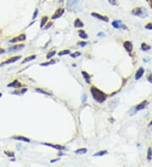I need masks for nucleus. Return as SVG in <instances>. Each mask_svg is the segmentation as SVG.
<instances>
[{
    "mask_svg": "<svg viewBox=\"0 0 152 167\" xmlns=\"http://www.w3.org/2000/svg\"><path fill=\"white\" fill-rule=\"evenodd\" d=\"M90 93L93 96L94 100L99 103H102L107 100V95L95 86H92L90 88Z\"/></svg>",
    "mask_w": 152,
    "mask_h": 167,
    "instance_id": "1",
    "label": "nucleus"
},
{
    "mask_svg": "<svg viewBox=\"0 0 152 167\" xmlns=\"http://www.w3.org/2000/svg\"><path fill=\"white\" fill-rule=\"evenodd\" d=\"M132 14L135 16L140 17V18H145L148 16V11L144 7H139V8L134 9L132 11Z\"/></svg>",
    "mask_w": 152,
    "mask_h": 167,
    "instance_id": "2",
    "label": "nucleus"
},
{
    "mask_svg": "<svg viewBox=\"0 0 152 167\" xmlns=\"http://www.w3.org/2000/svg\"><path fill=\"white\" fill-rule=\"evenodd\" d=\"M67 8L71 11H75L79 5V0H67Z\"/></svg>",
    "mask_w": 152,
    "mask_h": 167,
    "instance_id": "3",
    "label": "nucleus"
},
{
    "mask_svg": "<svg viewBox=\"0 0 152 167\" xmlns=\"http://www.w3.org/2000/svg\"><path fill=\"white\" fill-rule=\"evenodd\" d=\"M148 104H149L148 101H142L140 104H139V105H137L136 106H135L134 112H137V111H140V110H143V109H144V108L146 107V106H148Z\"/></svg>",
    "mask_w": 152,
    "mask_h": 167,
    "instance_id": "4",
    "label": "nucleus"
},
{
    "mask_svg": "<svg viewBox=\"0 0 152 167\" xmlns=\"http://www.w3.org/2000/svg\"><path fill=\"white\" fill-rule=\"evenodd\" d=\"M64 14V9H63V8L57 9L53 15L52 16V20H56V19L60 18Z\"/></svg>",
    "mask_w": 152,
    "mask_h": 167,
    "instance_id": "5",
    "label": "nucleus"
},
{
    "mask_svg": "<svg viewBox=\"0 0 152 167\" xmlns=\"http://www.w3.org/2000/svg\"><path fill=\"white\" fill-rule=\"evenodd\" d=\"M20 57H21V56H16V57H11V58H9L8 60H6V61L3 62L0 65H2V66H3V65H5V64L13 63V62H15L18 61V60H20Z\"/></svg>",
    "mask_w": 152,
    "mask_h": 167,
    "instance_id": "6",
    "label": "nucleus"
},
{
    "mask_svg": "<svg viewBox=\"0 0 152 167\" xmlns=\"http://www.w3.org/2000/svg\"><path fill=\"white\" fill-rule=\"evenodd\" d=\"M91 16H93L94 18H96V19H98V20H100L105 21V22H108V21H109L108 17L101 15V14H98V13H91Z\"/></svg>",
    "mask_w": 152,
    "mask_h": 167,
    "instance_id": "7",
    "label": "nucleus"
},
{
    "mask_svg": "<svg viewBox=\"0 0 152 167\" xmlns=\"http://www.w3.org/2000/svg\"><path fill=\"white\" fill-rule=\"evenodd\" d=\"M25 39H26V36L25 35V34H21V35H20L19 36H17V37H14L12 40H10V41H9V42H10V43H16V42H18L25 41Z\"/></svg>",
    "mask_w": 152,
    "mask_h": 167,
    "instance_id": "8",
    "label": "nucleus"
},
{
    "mask_svg": "<svg viewBox=\"0 0 152 167\" xmlns=\"http://www.w3.org/2000/svg\"><path fill=\"white\" fill-rule=\"evenodd\" d=\"M25 47L24 44H18V45H13L12 47L9 48V52H17V51H20Z\"/></svg>",
    "mask_w": 152,
    "mask_h": 167,
    "instance_id": "9",
    "label": "nucleus"
},
{
    "mask_svg": "<svg viewBox=\"0 0 152 167\" xmlns=\"http://www.w3.org/2000/svg\"><path fill=\"white\" fill-rule=\"evenodd\" d=\"M112 25L114 28H116V29H122V28L126 29V27L124 26V25H123V24H122L121 20H114V21H112Z\"/></svg>",
    "mask_w": 152,
    "mask_h": 167,
    "instance_id": "10",
    "label": "nucleus"
},
{
    "mask_svg": "<svg viewBox=\"0 0 152 167\" xmlns=\"http://www.w3.org/2000/svg\"><path fill=\"white\" fill-rule=\"evenodd\" d=\"M42 144L46 145V146H48V147H52V148H53V149H58V150L64 149V146H62V145H58V144H49V143H42Z\"/></svg>",
    "mask_w": 152,
    "mask_h": 167,
    "instance_id": "11",
    "label": "nucleus"
},
{
    "mask_svg": "<svg viewBox=\"0 0 152 167\" xmlns=\"http://www.w3.org/2000/svg\"><path fill=\"white\" fill-rule=\"evenodd\" d=\"M124 49L127 51L128 52H131L133 51V45L132 42H129V41H126V42H124Z\"/></svg>",
    "mask_w": 152,
    "mask_h": 167,
    "instance_id": "12",
    "label": "nucleus"
},
{
    "mask_svg": "<svg viewBox=\"0 0 152 167\" xmlns=\"http://www.w3.org/2000/svg\"><path fill=\"white\" fill-rule=\"evenodd\" d=\"M144 73V68H139V69L137 70L136 74H135V79H136V80H139V79H140L141 77L143 76Z\"/></svg>",
    "mask_w": 152,
    "mask_h": 167,
    "instance_id": "13",
    "label": "nucleus"
},
{
    "mask_svg": "<svg viewBox=\"0 0 152 167\" xmlns=\"http://www.w3.org/2000/svg\"><path fill=\"white\" fill-rule=\"evenodd\" d=\"M12 139H15V140H20V141H23V142H25V143H30L31 142L30 139L25 138V137H23V136H14V137H12Z\"/></svg>",
    "mask_w": 152,
    "mask_h": 167,
    "instance_id": "14",
    "label": "nucleus"
},
{
    "mask_svg": "<svg viewBox=\"0 0 152 167\" xmlns=\"http://www.w3.org/2000/svg\"><path fill=\"white\" fill-rule=\"evenodd\" d=\"M81 74H82V75H83L84 80H85L86 83L90 84V74H88L85 71H82Z\"/></svg>",
    "mask_w": 152,
    "mask_h": 167,
    "instance_id": "15",
    "label": "nucleus"
},
{
    "mask_svg": "<svg viewBox=\"0 0 152 167\" xmlns=\"http://www.w3.org/2000/svg\"><path fill=\"white\" fill-rule=\"evenodd\" d=\"M83 26H84V23L82 22L79 19H76V20H74V27L81 28V27H83Z\"/></svg>",
    "mask_w": 152,
    "mask_h": 167,
    "instance_id": "16",
    "label": "nucleus"
},
{
    "mask_svg": "<svg viewBox=\"0 0 152 167\" xmlns=\"http://www.w3.org/2000/svg\"><path fill=\"white\" fill-rule=\"evenodd\" d=\"M78 34H79V36L82 39H88V35L85 33V31L84 30H79L78 31Z\"/></svg>",
    "mask_w": 152,
    "mask_h": 167,
    "instance_id": "17",
    "label": "nucleus"
},
{
    "mask_svg": "<svg viewBox=\"0 0 152 167\" xmlns=\"http://www.w3.org/2000/svg\"><path fill=\"white\" fill-rule=\"evenodd\" d=\"M7 86H8V87H20L21 84L18 80H17V79H15V80H14L13 82H12V83L9 84Z\"/></svg>",
    "mask_w": 152,
    "mask_h": 167,
    "instance_id": "18",
    "label": "nucleus"
},
{
    "mask_svg": "<svg viewBox=\"0 0 152 167\" xmlns=\"http://www.w3.org/2000/svg\"><path fill=\"white\" fill-rule=\"evenodd\" d=\"M74 153L77 154H86L87 153V149L85 148H81V149H79L77 150L74 151Z\"/></svg>",
    "mask_w": 152,
    "mask_h": 167,
    "instance_id": "19",
    "label": "nucleus"
},
{
    "mask_svg": "<svg viewBox=\"0 0 152 167\" xmlns=\"http://www.w3.org/2000/svg\"><path fill=\"white\" fill-rule=\"evenodd\" d=\"M36 57H37V55H31V56H30V57H25V58L23 60L22 63L24 64V63H25V62H27L32 61V60H34V59H35Z\"/></svg>",
    "mask_w": 152,
    "mask_h": 167,
    "instance_id": "20",
    "label": "nucleus"
},
{
    "mask_svg": "<svg viewBox=\"0 0 152 167\" xmlns=\"http://www.w3.org/2000/svg\"><path fill=\"white\" fill-rule=\"evenodd\" d=\"M150 49H151V47L149 45H147L146 43H142L141 44V50L144 51V52H147V51H149Z\"/></svg>",
    "mask_w": 152,
    "mask_h": 167,
    "instance_id": "21",
    "label": "nucleus"
},
{
    "mask_svg": "<svg viewBox=\"0 0 152 167\" xmlns=\"http://www.w3.org/2000/svg\"><path fill=\"white\" fill-rule=\"evenodd\" d=\"M107 153H108L107 150H101V151L97 152V153L94 154L93 156L94 157H96V156H103V155H105V154H107Z\"/></svg>",
    "mask_w": 152,
    "mask_h": 167,
    "instance_id": "22",
    "label": "nucleus"
},
{
    "mask_svg": "<svg viewBox=\"0 0 152 167\" xmlns=\"http://www.w3.org/2000/svg\"><path fill=\"white\" fill-rule=\"evenodd\" d=\"M47 20H48V17H47V16H44V17H42V20H41V28L44 27L45 25H46V23L47 22Z\"/></svg>",
    "mask_w": 152,
    "mask_h": 167,
    "instance_id": "23",
    "label": "nucleus"
},
{
    "mask_svg": "<svg viewBox=\"0 0 152 167\" xmlns=\"http://www.w3.org/2000/svg\"><path fill=\"white\" fill-rule=\"evenodd\" d=\"M36 92H38V93H41V94H44V95H52V94L49 93V92H47L45 90H43L42 89H39V88H37L35 89Z\"/></svg>",
    "mask_w": 152,
    "mask_h": 167,
    "instance_id": "24",
    "label": "nucleus"
},
{
    "mask_svg": "<svg viewBox=\"0 0 152 167\" xmlns=\"http://www.w3.org/2000/svg\"><path fill=\"white\" fill-rule=\"evenodd\" d=\"M68 54H70V51L69 50H64V51H61V52H58V56H64V55H68Z\"/></svg>",
    "mask_w": 152,
    "mask_h": 167,
    "instance_id": "25",
    "label": "nucleus"
},
{
    "mask_svg": "<svg viewBox=\"0 0 152 167\" xmlns=\"http://www.w3.org/2000/svg\"><path fill=\"white\" fill-rule=\"evenodd\" d=\"M151 157H152V151H151L150 148H149L148 150H147V159H148V160H150Z\"/></svg>",
    "mask_w": 152,
    "mask_h": 167,
    "instance_id": "26",
    "label": "nucleus"
},
{
    "mask_svg": "<svg viewBox=\"0 0 152 167\" xmlns=\"http://www.w3.org/2000/svg\"><path fill=\"white\" fill-rule=\"evenodd\" d=\"M56 54V51H52V52H50L49 53H47V59H50L51 57H52L53 56Z\"/></svg>",
    "mask_w": 152,
    "mask_h": 167,
    "instance_id": "27",
    "label": "nucleus"
},
{
    "mask_svg": "<svg viewBox=\"0 0 152 167\" xmlns=\"http://www.w3.org/2000/svg\"><path fill=\"white\" fill-rule=\"evenodd\" d=\"M54 60H52V61L50 62H43V63H41V66H47V65H51V64H54L55 63Z\"/></svg>",
    "mask_w": 152,
    "mask_h": 167,
    "instance_id": "28",
    "label": "nucleus"
},
{
    "mask_svg": "<svg viewBox=\"0 0 152 167\" xmlns=\"http://www.w3.org/2000/svg\"><path fill=\"white\" fill-rule=\"evenodd\" d=\"M70 56H71V57H73V58H75V57H78L79 56H80V52H74V53H71Z\"/></svg>",
    "mask_w": 152,
    "mask_h": 167,
    "instance_id": "29",
    "label": "nucleus"
},
{
    "mask_svg": "<svg viewBox=\"0 0 152 167\" xmlns=\"http://www.w3.org/2000/svg\"><path fill=\"white\" fill-rule=\"evenodd\" d=\"M37 14H38V9H37L35 10V12H34V14H33V16H32V20H35L36 18L37 17Z\"/></svg>",
    "mask_w": 152,
    "mask_h": 167,
    "instance_id": "30",
    "label": "nucleus"
},
{
    "mask_svg": "<svg viewBox=\"0 0 152 167\" xmlns=\"http://www.w3.org/2000/svg\"><path fill=\"white\" fill-rule=\"evenodd\" d=\"M146 30H152V23H149L145 25Z\"/></svg>",
    "mask_w": 152,
    "mask_h": 167,
    "instance_id": "31",
    "label": "nucleus"
},
{
    "mask_svg": "<svg viewBox=\"0 0 152 167\" xmlns=\"http://www.w3.org/2000/svg\"><path fill=\"white\" fill-rule=\"evenodd\" d=\"M78 45L80 46V47H84L85 45H87V42H79Z\"/></svg>",
    "mask_w": 152,
    "mask_h": 167,
    "instance_id": "32",
    "label": "nucleus"
},
{
    "mask_svg": "<svg viewBox=\"0 0 152 167\" xmlns=\"http://www.w3.org/2000/svg\"><path fill=\"white\" fill-rule=\"evenodd\" d=\"M52 25V22H49V23L47 24V26H44V29H45V30H47V29H49Z\"/></svg>",
    "mask_w": 152,
    "mask_h": 167,
    "instance_id": "33",
    "label": "nucleus"
},
{
    "mask_svg": "<svg viewBox=\"0 0 152 167\" xmlns=\"http://www.w3.org/2000/svg\"><path fill=\"white\" fill-rule=\"evenodd\" d=\"M5 153V154H7L8 156H10V157H12V156H14V153H12V152H7V151H5L4 152Z\"/></svg>",
    "mask_w": 152,
    "mask_h": 167,
    "instance_id": "34",
    "label": "nucleus"
},
{
    "mask_svg": "<svg viewBox=\"0 0 152 167\" xmlns=\"http://www.w3.org/2000/svg\"><path fill=\"white\" fill-rule=\"evenodd\" d=\"M86 99H87V96H86L85 94H84L83 96H82V101H83V102H85V101H86Z\"/></svg>",
    "mask_w": 152,
    "mask_h": 167,
    "instance_id": "35",
    "label": "nucleus"
},
{
    "mask_svg": "<svg viewBox=\"0 0 152 167\" xmlns=\"http://www.w3.org/2000/svg\"><path fill=\"white\" fill-rule=\"evenodd\" d=\"M109 1V3L112 4V5H116V1L117 0H108Z\"/></svg>",
    "mask_w": 152,
    "mask_h": 167,
    "instance_id": "36",
    "label": "nucleus"
},
{
    "mask_svg": "<svg viewBox=\"0 0 152 167\" xmlns=\"http://www.w3.org/2000/svg\"><path fill=\"white\" fill-rule=\"evenodd\" d=\"M147 79H148L149 82H150V83H152V74H150V75L148 76V78H147Z\"/></svg>",
    "mask_w": 152,
    "mask_h": 167,
    "instance_id": "37",
    "label": "nucleus"
},
{
    "mask_svg": "<svg viewBox=\"0 0 152 167\" xmlns=\"http://www.w3.org/2000/svg\"><path fill=\"white\" fill-rule=\"evenodd\" d=\"M27 91V88H25V89H21V93L22 94H24V93H25V92Z\"/></svg>",
    "mask_w": 152,
    "mask_h": 167,
    "instance_id": "38",
    "label": "nucleus"
},
{
    "mask_svg": "<svg viewBox=\"0 0 152 167\" xmlns=\"http://www.w3.org/2000/svg\"><path fill=\"white\" fill-rule=\"evenodd\" d=\"M60 159H53V160H51V163H54L55 161H57V160H59Z\"/></svg>",
    "mask_w": 152,
    "mask_h": 167,
    "instance_id": "39",
    "label": "nucleus"
},
{
    "mask_svg": "<svg viewBox=\"0 0 152 167\" xmlns=\"http://www.w3.org/2000/svg\"><path fill=\"white\" fill-rule=\"evenodd\" d=\"M97 36H105V35H104L103 33H98Z\"/></svg>",
    "mask_w": 152,
    "mask_h": 167,
    "instance_id": "40",
    "label": "nucleus"
},
{
    "mask_svg": "<svg viewBox=\"0 0 152 167\" xmlns=\"http://www.w3.org/2000/svg\"><path fill=\"white\" fill-rule=\"evenodd\" d=\"M4 52V49H3V48H0V54H2V53Z\"/></svg>",
    "mask_w": 152,
    "mask_h": 167,
    "instance_id": "41",
    "label": "nucleus"
},
{
    "mask_svg": "<svg viewBox=\"0 0 152 167\" xmlns=\"http://www.w3.org/2000/svg\"><path fill=\"white\" fill-rule=\"evenodd\" d=\"M149 127H150V126H152V122H149Z\"/></svg>",
    "mask_w": 152,
    "mask_h": 167,
    "instance_id": "42",
    "label": "nucleus"
},
{
    "mask_svg": "<svg viewBox=\"0 0 152 167\" xmlns=\"http://www.w3.org/2000/svg\"><path fill=\"white\" fill-rule=\"evenodd\" d=\"M2 95H3V94H2V93H0V97H2Z\"/></svg>",
    "mask_w": 152,
    "mask_h": 167,
    "instance_id": "43",
    "label": "nucleus"
}]
</instances>
